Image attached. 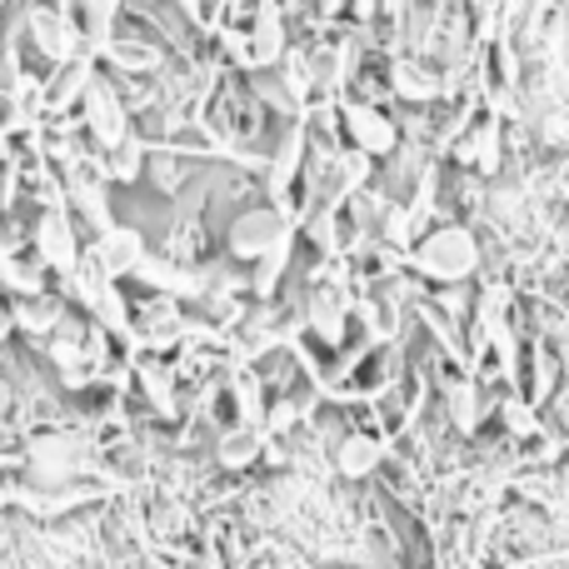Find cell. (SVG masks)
Listing matches in <instances>:
<instances>
[{
  "label": "cell",
  "mask_w": 569,
  "mask_h": 569,
  "mask_svg": "<svg viewBox=\"0 0 569 569\" xmlns=\"http://www.w3.org/2000/svg\"><path fill=\"white\" fill-rule=\"evenodd\" d=\"M405 260H410L415 276H425L435 284H465L480 270V240L465 226H440V230H430L420 246H410Z\"/></svg>",
  "instance_id": "1"
},
{
  "label": "cell",
  "mask_w": 569,
  "mask_h": 569,
  "mask_svg": "<svg viewBox=\"0 0 569 569\" xmlns=\"http://www.w3.org/2000/svg\"><path fill=\"white\" fill-rule=\"evenodd\" d=\"M350 315H355V300L350 290L340 284V276L320 280L310 295H305V310H300V325L315 335L320 345H345V335H350Z\"/></svg>",
  "instance_id": "2"
},
{
  "label": "cell",
  "mask_w": 569,
  "mask_h": 569,
  "mask_svg": "<svg viewBox=\"0 0 569 569\" xmlns=\"http://www.w3.org/2000/svg\"><path fill=\"white\" fill-rule=\"evenodd\" d=\"M284 240H290V216L280 206H256V210H240L236 226H230V256L256 266L260 256H270Z\"/></svg>",
  "instance_id": "3"
},
{
  "label": "cell",
  "mask_w": 569,
  "mask_h": 569,
  "mask_svg": "<svg viewBox=\"0 0 569 569\" xmlns=\"http://www.w3.org/2000/svg\"><path fill=\"white\" fill-rule=\"evenodd\" d=\"M36 260L40 270H56V276H70L80 266V236H76V220L66 216V206H50L36 220Z\"/></svg>",
  "instance_id": "4"
},
{
  "label": "cell",
  "mask_w": 569,
  "mask_h": 569,
  "mask_svg": "<svg viewBox=\"0 0 569 569\" xmlns=\"http://www.w3.org/2000/svg\"><path fill=\"white\" fill-rule=\"evenodd\" d=\"M385 460H390L385 440L380 435H365V430H345L340 440H335V450H330V465H335V475H340L345 485H365L370 475L385 470Z\"/></svg>",
  "instance_id": "5"
},
{
  "label": "cell",
  "mask_w": 569,
  "mask_h": 569,
  "mask_svg": "<svg viewBox=\"0 0 569 569\" xmlns=\"http://www.w3.org/2000/svg\"><path fill=\"white\" fill-rule=\"evenodd\" d=\"M186 335H190V325H186V315H180V300H170V295H156V300H150L146 310L136 315V340H130V345L160 355V350H176Z\"/></svg>",
  "instance_id": "6"
},
{
  "label": "cell",
  "mask_w": 569,
  "mask_h": 569,
  "mask_svg": "<svg viewBox=\"0 0 569 569\" xmlns=\"http://www.w3.org/2000/svg\"><path fill=\"white\" fill-rule=\"evenodd\" d=\"M86 126H90V136H96V146L100 150H110V146H120V140L130 136V116H126V106H120V96L106 86V80H90V90H86Z\"/></svg>",
  "instance_id": "7"
},
{
  "label": "cell",
  "mask_w": 569,
  "mask_h": 569,
  "mask_svg": "<svg viewBox=\"0 0 569 569\" xmlns=\"http://www.w3.org/2000/svg\"><path fill=\"white\" fill-rule=\"evenodd\" d=\"M440 405H445V425H450L455 435H480V425H485V400H480V380H475L465 365L450 375V380H445Z\"/></svg>",
  "instance_id": "8"
},
{
  "label": "cell",
  "mask_w": 569,
  "mask_h": 569,
  "mask_svg": "<svg viewBox=\"0 0 569 569\" xmlns=\"http://www.w3.org/2000/svg\"><path fill=\"white\" fill-rule=\"evenodd\" d=\"M90 256H96V266L106 270L110 280L136 276V266L146 260V236H140L136 226H110V230H100V236H96Z\"/></svg>",
  "instance_id": "9"
},
{
  "label": "cell",
  "mask_w": 569,
  "mask_h": 569,
  "mask_svg": "<svg viewBox=\"0 0 569 569\" xmlns=\"http://www.w3.org/2000/svg\"><path fill=\"white\" fill-rule=\"evenodd\" d=\"M345 136L360 156H395L400 146V130L390 126V116H380L375 106H350L345 110Z\"/></svg>",
  "instance_id": "10"
},
{
  "label": "cell",
  "mask_w": 569,
  "mask_h": 569,
  "mask_svg": "<svg viewBox=\"0 0 569 569\" xmlns=\"http://www.w3.org/2000/svg\"><path fill=\"white\" fill-rule=\"evenodd\" d=\"M136 380H140V390H146L150 410H156L160 420H180V385H176V370H170L160 355H150V360L136 365Z\"/></svg>",
  "instance_id": "11"
},
{
  "label": "cell",
  "mask_w": 569,
  "mask_h": 569,
  "mask_svg": "<svg viewBox=\"0 0 569 569\" xmlns=\"http://www.w3.org/2000/svg\"><path fill=\"white\" fill-rule=\"evenodd\" d=\"M260 450H270V435L256 430V425H230L216 440V460L220 470H250L260 460Z\"/></svg>",
  "instance_id": "12"
},
{
  "label": "cell",
  "mask_w": 569,
  "mask_h": 569,
  "mask_svg": "<svg viewBox=\"0 0 569 569\" xmlns=\"http://www.w3.org/2000/svg\"><path fill=\"white\" fill-rule=\"evenodd\" d=\"M26 26H30V40H36L40 56H50V60H70V56H76V36H70V26L56 16V10L36 6Z\"/></svg>",
  "instance_id": "13"
},
{
  "label": "cell",
  "mask_w": 569,
  "mask_h": 569,
  "mask_svg": "<svg viewBox=\"0 0 569 569\" xmlns=\"http://www.w3.org/2000/svg\"><path fill=\"white\" fill-rule=\"evenodd\" d=\"M300 166H305V130L290 126V130H284V140H280V150H276V160H270V176H266L270 196H276L280 206H284V196H290V186H295V176H300Z\"/></svg>",
  "instance_id": "14"
},
{
  "label": "cell",
  "mask_w": 569,
  "mask_h": 569,
  "mask_svg": "<svg viewBox=\"0 0 569 569\" xmlns=\"http://www.w3.org/2000/svg\"><path fill=\"white\" fill-rule=\"evenodd\" d=\"M230 400H236V425H266V410H270V400H266V380H260L256 370H236L230 375Z\"/></svg>",
  "instance_id": "15"
},
{
  "label": "cell",
  "mask_w": 569,
  "mask_h": 569,
  "mask_svg": "<svg viewBox=\"0 0 569 569\" xmlns=\"http://www.w3.org/2000/svg\"><path fill=\"white\" fill-rule=\"evenodd\" d=\"M70 206L80 210V216L90 220V226H96V236L100 230H110L116 226V220H110V206H106V190H100V180L96 176H70Z\"/></svg>",
  "instance_id": "16"
},
{
  "label": "cell",
  "mask_w": 569,
  "mask_h": 569,
  "mask_svg": "<svg viewBox=\"0 0 569 569\" xmlns=\"http://www.w3.org/2000/svg\"><path fill=\"white\" fill-rule=\"evenodd\" d=\"M460 160H470L475 170L495 176V170H500V120H485V126H475V136L460 146Z\"/></svg>",
  "instance_id": "17"
},
{
  "label": "cell",
  "mask_w": 569,
  "mask_h": 569,
  "mask_svg": "<svg viewBox=\"0 0 569 569\" xmlns=\"http://www.w3.org/2000/svg\"><path fill=\"white\" fill-rule=\"evenodd\" d=\"M90 80H96V70H90V60H70L66 70H60L56 90H50V110H70L76 100H86Z\"/></svg>",
  "instance_id": "18"
},
{
  "label": "cell",
  "mask_w": 569,
  "mask_h": 569,
  "mask_svg": "<svg viewBox=\"0 0 569 569\" xmlns=\"http://www.w3.org/2000/svg\"><path fill=\"white\" fill-rule=\"evenodd\" d=\"M106 176L110 180H126V186H130V180H140V176H146V146H140L136 136H126L120 146H110L106 150Z\"/></svg>",
  "instance_id": "19"
},
{
  "label": "cell",
  "mask_w": 569,
  "mask_h": 569,
  "mask_svg": "<svg viewBox=\"0 0 569 569\" xmlns=\"http://www.w3.org/2000/svg\"><path fill=\"white\" fill-rule=\"evenodd\" d=\"M284 266H290V240L276 246L270 256L256 260V280H250V290H256V300H276V284L284 276Z\"/></svg>",
  "instance_id": "20"
},
{
  "label": "cell",
  "mask_w": 569,
  "mask_h": 569,
  "mask_svg": "<svg viewBox=\"0 0 569 569\" xmlns=\"http://www.w3.org/2000/svg\"><path fill=\"white\" fill-rule=\"evenodd\" d=\"M284 56V40H280V20H276V6L260 10V26H256V66H270V60Z\"/></svg>",
  "instance_id": "21"
},
{
  "label": "cell",
  "mask_w": 569,
  "mask_h": 569,
  "mask_svg": "<svg viewBox=\"0 0 569 569\" xmlns=\"http://www.w3.org/2000/svg\"><path fill=\"white\" fill-rule=\"evenodd\" d=\"M126 0H86V26H90V46L106 50L110 46V26H116Z\"/></svg>",
  "instance_id": "22"
},
{
  "label": "cell",
  "mask_w": 569,
  "mask_h": 569,
  "mask_svg": "<svg viewBox=\"0 0 569 569\" xmlns=\"http://www.w3.org/2000/svg\"><path fill=\"white\" fill-rule=\"evenodd\" d=\"M395 90L410 100H430V96H440V80H430V70H420V66H400L395 70Z\"/></svg>",
  "instance_id": "23"
},
{
  "label": "cell",
  "mask_w": 569,
  "mask_h": 569,
  "mask_svg": "<svg viewBox=\"0 0 569 569\" xmlns=\"http://www.w3.org/2000/svg\"><path fill=\"white\" fill-rule=\"evenodd\" d=\"M110 60H116V66L120 70H150V66H156V50H150V46H116V40H110Z\"/></svg>",
  "instance_id": "24"
},
{
  "label": "cell",
  "mask_w": 569,
  "mask_h": 569,
  "mask_svg": "<svg viewBox=\"0 0 569 569\" xmlns=\"http://www.w3.org/2000/svg\"><path fill=\"white\" fill-rule=\"evenodd\" d=\"M150 180L160 190H180V160L176 156H150Z\"/></svg>",
  "instance_id": "25"
},
{
  "label": "cell",
  "mask_w": 569,
  "mask_h": 569,
  "mask_svg": "<svg viewBox=\"0 0 569 569\" xmlns=\"http://www.w3.org/2000/svg\"><path fill=\"white\" fill-rule=\"evenodd\" d=\"M320 6H325V16H335V10H340L345 0H320Z\"/></svg>",
  "instance_id": "26"
},
{
  "label": "cell",
  "mask_w": 569,
  "mask_h": 569,
  "mask_svg": "<svg viewBox=\"0 0 569 569\" xmlns=\"http://www.w3.org/2000/svg\"><path fill=\"white\" fill-rule=\"evenodd\" d=\"M0 450H6V435H0Z\"/></svg>",
  "instance_id": "27"
},
{
  "label": "cell",
  "mask_w": 569,
  "mask_h": 569,
  "mask_svg": "<svg viewBox=\"0 0 569 569\" xmlns=\"http://www.w3.org/2000/svg\"><path fill=\"white\" fill-rule=\"evenodd\" d=\"M0 6H6V0H0Z\"/></svg>",
  "instance_id": "28"
}]
</instances>
